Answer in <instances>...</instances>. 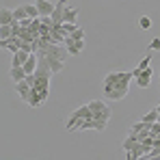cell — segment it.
I'll return each mask as SVG.
<instances>
[{
	"label": "cell",
	"mask_w": 160,
	"mask_h": 160,
	"mask_svg": "<svg viewBox=\"0 0 160 160\" xmlns=\"http://www.w3.org/2000/svg\"><path fill=\"white\" fill-rule=\"evenodd\" d=\"M132 72H126V76L119 80L115 87H106L104 84V98L106 100H112V102H119L128 95V89H130V80H132Z\"/></svg>",
	"instance_id": "obj_1"
},
{
	"label": "cell",
	"mask_w": 160,
	"mask_h": 160,
	"mask_svg": "<svg viewBox=\"0 0 160 160\" xmlns=\"http://www.w3.org/2000/svg\"><path fill=\"white\" fill-rule=\"evenodd\" d=\"M93 117V110H91V106L89 104H82V106H78L74 112H72V117H69V121H67V130L69 132H76V126H78L82 119H91Z\"/></svg>",
	"instance_id": "obj_2"
},
{
	"label": "cell",
	"mask_w": 160,
	"mask_h": 160,
	"mask_svg": "<svg viewBox=\"0 0 160 160\" xmlns=\"http://www.w3.org/2000/svg\"><path fill=\"white\" fill-rule=\"evenodd\" d=\"M48 95H50V89H35V87H30V100H28V106L30 108H39L41 104L48 102Z\"/></svg>",
	"instance_id": "obj_3"
},
{
	"label": "cell",
	"mask_w": 160,
	"mask_h": 160,
	"mask_svg": "<svg viewBox=\"0 0 160 160\" xmlns=\"http://www.w3.org/2000/svg\"><path fill=\"white\" fill-rule=\"evenodd\" d=\"M65 48H67L69 56H78V54L84 50V39L76 41V39H72V37L67 35V37H65Z\"/></svg>",
	"instance_id": "obj_4"
},
{
	"label": "cell",
	"mask_w": 160,
	"mask_h": 160,
	"mask_svg": "<svg viewBox=\"0 0 160 160\" xmlns=\"http://www.w3.org/2000/svg\"><path fill=\"white\" fill-rule=\"evenodd\" d=\"M15 93L20 95L22 102H26V104H28V100H30V82H28L26 78L20 80V82H15Z\"/></svg>",
	"instance_id": "obj_5"
},
{
	"label": "cell",
	"mask_w": 160,
	"mask_h": 160,
	"mask_svg": "<svg viewBox=\"0 0 160 160\" xmlns=\"http://www.w3.org/2000/svg\"><path fill=\"white\" fill-rule=\"evenodd\" d=\"M69 4V0H58L56 2V9H54V13L50 15L52 18V24H63V18H65V7Z\"/></svg>",
	"instance_id": "obj_6"
},
{
	"label": "cell",
	"mask_w": 160,
	"mask_h": 160,
	"mask_svg": "<svg viewBox=\"0 0 160 160\" xmlns=\"http://www.w3.org/2000/svg\"><path fill=\"white\" fill-rule=\"evenodd\" d=\"M37 9H39V15L46 18V15H52L54 9H56V2H50V0H35Z\"/></svg>",
	"instance_id": "obj_7"
},
{
	"label": "cell",
	"mask_w": 160,
	"mask_h": 160,
	"mask_svg": "<svg viewBox=\"0 0 160 160\" xmlns=\"http://www.w3.org/2000/svg\"><path fill=\"white\" fill-rule=\"evenodd\" d=\"M152 76H154V72H152V67H147V69H143V72H141V76L136 78V84H138L141 89H147V87L152 84Z\"/></svg>",
	"instance_id": "obj_8"
},
{
	"label": "cell",
	"mask_w": 160,
	"mask_h": 160,
	"mask_svg": "<svg viewBox=\"0 0 160 160\" xmlns=\"http://www.w3.org/2000/svg\"><path fill=\"white\" fill-rule=\"evenodd\" d=\"M78 15H80V7H65V18H63V22L78 24Z\"/></svg>",
	"instance_id": "obj_9"
},
{
	"label": "cell",
	"mask_w": 160,
	"mask_h": 160,
	"mask_svg": "<svg viewBox=\"0 0 160 160\" xmlns=\"http://www.w3.org/2000/svg\"><path fill=\"white\" fill-rule=\"evenodd\" d=\"M30 52L28 50H20V52L13 54V61H11V67H24V63L28 61Z\"/></svg>",
	"instance_id": "obj_10"
},
{
	"label": "cell",
	"mask_w": 160,
	"mask_h": 160,
	"mask_svg": "<svg viewBox=\"0 0 160 160\" xmlns=\"http://www.w3.org/2000/svg\"><path fill=\"white\" fill-rule=\"evenodd\" d=\"M123 76H126V72H110V74H106V78H104V84L106 87H115Z\"/></svg>",
	"instance_id": "obj_11"
},
{
	"label": "cell",
	"mask_w": 160,
	"mask_h": 160,
	"mask_svg": "<svg viewBox=\"0 0 160 160\" xmlns=\"http://www.w3.org/2000/svg\"><path fill=\"white\" fill-rule=\"evenodd\" d=\"M9 76H11L13 82H20V80L26 78L28 74H26V69H24V67H11V69H9Z\"/></svg>",
	"instance_id": "obj_12"
},
{
	"label": "cell",
	"mask_w": 160,
	"mask_h": 160,
	"mask_svg": "<svg viewBox=\"0 0 160 160\" xmlns=\"http://www.w3.org/2000/svg\"><path fill=\"white\" fill-rule=\"evenodd\" d=\"M158 117H160V112L156 110V108H152V110H147V112L141 117V121H143V123H147V126H152L154 121H158Z\"/></svg>",
	"instance_id": "obj_13"
},
{
	"label": "cell",
	"mask_w": 160,
	"mask_h": 160,
	"mask_svg": "<svg viewBox=\"0 0 160 160\" xmlns=\"http://www.w3.org/2000/svg\"><path fill=\"white\" fill-rule=\"evenodd\" d=\"M11 22H13V9L2 7L0 9V24H11Z\"/></svg>",
	"instance_id": "obj_14"
},
{
	"label": "cell",
	"mask_w": 160,
	"mask_h": 160,
	"mask_svg": "<svg viewBox=\"0 0 160 160\" xmlns=\"http://www.w3.org/2000/svg\"><path fill=\"white\" fill-rule=\"evenodd\" d=\"M46 54V52H43ZM48 56V54H46ZM48 65H50V69H52V74H56V72H61L63 67H65V61H61V58H52V56H48Z\"/></svg>",
	"instance_id": "obj_15"
},
{
	"label": "cell",
	"mask_w": 160,
	"mask_h": 160,
	"mask_svg": "<svg viewBox=\"0 0 160 160\" xmlns=\"http://www.w3.org/2000/svg\"><path fill=\"white\" fill-rule=\"evenodd\" d=\"M28 18V13H26V7L24 4H20V7H15L13 9V22H22V20H26ZM11 22V24H13Z\"/></svg>",
	"instance_id": "obj_16"
},
{
	"label": "cell",
	"mask_w": 160,
	"mask_h": 160,
	"mask_svg": "<svg viewBox=\"0 0 160 160\" xmlns=\"http://www.w3.org/2000/svg\"><path fill=\"white\" fill-rule=\"evenodd\" d=\"M138 26L143 28V30H149V28H152V18H149V15L138 18Z\"/></svg>",
	"instance_id": "obj_17"
},
{
	"label": "cell",
	"mask_w": 160,
	"mask_h": 160,
	"mask_svg": "<svg viewBox=\"0 0 160 160\" xmlns=\"http://www.w3.org/2000/svg\"><path fill=\"white\" fill-rule=\"evenodd\" d=\"M69 37H72V39H76V41L84 39V28H82V26H78L76 30H74V32H69Z\"/></svg>",
	"instance_id": "obj_18"
},
{
	"label": "cell",
	"mask_w": 160,
	"mask_h": 160,
	"mask_svg": "<svg viewBox=\"0 0 160 160\" xmlns=\"http://www.w3.org/2000/svg\"><path fill=\"white\" fill-rule=\"evenodd\" d=\"M143 128H147V123H143V121H136V123H132V126H130V132H132V134H138L141 130H143Z\"/></svg>",
	"instance_id": "obj_19"
},
{
	"label": "cell",
	"mask_w": 160,
	"mask_h": 160,
	"mask_svg": "<svg viewBox=\"0 0 160 160\" xmlns=\"http://www.w3.org/2000/svg\"><path fill=\"white\" fill-rule=\"evenodd\" d=\"M149 134H152V136H158L160 134V121H154V123L149 126Z\"/></svg>",
	"instance_id": "obj_20"
},
{
	"label": "cell",
	"mask_w": 160,
	"mask_h": 160,
	"mask_svg": "<svg viewBox=\"0 0 160 160\" xmlns=\"http://www.w3.org/2000/svg\"><path fill=\"white\" fill-rule=\"evenodd\" d=\"M149 63H152V56L147 54V56H143V58H141V63H138V67H141V69H147V67H149Z\"/></svg>",
	"instance_id": "obj_21"
},
{
	"label": "cell",
	"mask_w": 160,
	"mask_h": 160,
	"mask_svg": "<svg viewBox=\"0 0 160 160\" xmlns=\"http://www.w3.org/2000/svg\"><path fill=\"white\" fill-rule=\"evenodd\" d=\"M76 28H78V24H72V22H63V30H65L67 35H69V32H74Z\"/></svg>",
	"instance_id": "obj_22"
},
{
	"label": "cell",
	"mask_w": 160,
	"mask_h": 160,
	"mask_svg": "<svg viewBox=\"0 0 160 160\" xmlns=\"http://www.w3.org/2000/svg\"><path fill=\"white\" fill-rule=\"evenodd\" d=\"M149 50H154V52H158V50H160V37L152 39V43H149Z\"/></svg>",
	"instance_id": "obj_23"
},
{
	"label": "cell",
	"mask_w": 160,
	"mask_h": 160,
	"mask_svg": "<svg viewBox=\"0 0 160 160\" xmlns=\"http://www.w3.org/2000/svg\"><path fill=\"white\" fill-rule=\"evenodd\" d=\"M141 72H143V69H141V67L136 65V67L132 69V76H134V78H138V76H141Z\"/></svg>",
	"instance_id": "obj_24"
},
{
	"label": "cell",
	"mask_w": 160,
	"mask_h": 160,
	"mask_svg": "<svg viewBox=\"0 0 160 160\" xmlns=\"http://www.w3.org/2000/svg\"><path fill=\"white\" fill-rule=\"evenodd\" d=\"M156 110H158V112H160V104H158V106H156Z\"/></svg>",
	"instance_id": "obj_25"
}]
</instances>
